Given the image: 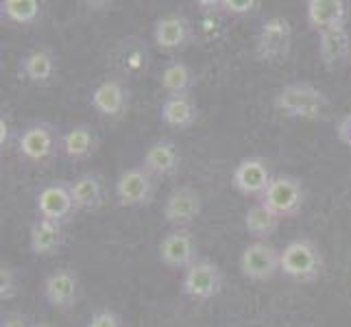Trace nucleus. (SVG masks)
<instances>
[{
  "label": "nucleus",
  "instance_id": "1",
  "mask_svg": "<svg viewBox=\"0 0 351 327\" xmlns=\"http://www.w3.org/2000/svg\"><path fill=\"white\" fill-rule=\"evenodd\" d=\"M273 105L277 112L288 118L317 120L328 109V96L310 83H290L277 92Z\"/></svg>",
  "mask_w": 351,
  "mask_h": 327
},
{
  "label": "nucleus",
  "instance_id": "2",
  "mask_svg": "<svg viewBox=\"0 0 351 327\" xmlns=\"http://www.w3.org/2000/svg\"><path fill=\"white\" fill-rule=\"evenodd\" d=\"M321 271H323V256L314 240L299 238L288 242L282 249L280 273H284L290 280L314 282L321 275Z\"/></svg>",
  "mask_w": 351,
  "mask_h": 327
},
{
  "label": "nucleus",
  "instance_id": "3",
  "mask_svg": "<svg viewBox=\"0 0 351 327\" xmlns=\"http://www.w3.org/2000/svg\"><path fill=\"white\" fill-rule=\"evenodd\" d=\"M293 48V27L284 16L269 18L258 33L256 53L266 64H282Z\"/></svg>",
  "mask_w": 351,
  "mask_h": 327
},
{
  "label": "nucleus",
  "instance_id": "4",
  "mask_svg": "<svg viewBox=\"0 0 351 327\" xmlns=\"http://www.w3.org/2000/svg\"><path fill=\"white\" fill-rule=\"evenodd\" d=\"M62 149V138L48 123H33L24 127L18 136V153L31 164H42Z\"/></svg>",
  "mask_w": 351,
  "mask_h": 327
},
{
  "label": "nucleus",
  "instance_id": "5",
  "mask_svg": "<svg viewBox=\"0 0 351 327\" xmlns=\"http://www.w3.org/2000/svg\"><path fill=\"white\" fill-rule=\"evenodd\" d=\"M282 251L275 249L271 242L258 240L242 251L240 256V273L251 282H269L280 273Z\"/></svg>",
  "mask_w": 351,
  "mask_h": 327
},
{
  "label": "nucleus",
  "instance_id": "6",
  "mask_svg": "<svg viewBox=\"0 0 351 327\" xmlns=\"http://www.w3.org/2000/svg\"><path fill=\"white\" fill-rule=\"evenodd\" d=\"M304 184L297 177L280 175L273 179L271 188L266 190V195L260 201L280 218H293L304 208Z\"/></svg>",
  "mask_w": 351,
  "mask_h": 327
},
{
  "label": "nucleus",
  "instance_id": "7",
  "mask_svg": "<svg viewBox=\"0 0 351 327\" xmlns=\"http://www.w3.org/2000/svg\"><path fill=\"white\" fill-rule=\"evenodd\" d=\"M225 277L219 264L210 260H199L184 273L181 280V290L184 295L197 299V301H210L223 290Z\"/></svg>",
  "mask_w": 351,
  "mask_h": 327
},
{
  "label": "nucleus",
  "instance_id": "8",
  "mask_svg": "<svg viewBox=\"0 0 351 327\" xmlns=\"http://www.w3.org/2000/svg\"><path fill=\"white\" fill-rule=\"evenodd\" d=\"M199 245L190 229H173L160 242V260L168 269L188 271L192 264L199 262Z\"/></svg>",
  "mask_w": 351,
  "mask_h": 327
},
{
  "label": "nucleus",
  "instance_id": "9",
  "mask_svg": "<svg viewBox=\"0 0 351 327\" xmlns=\"http://www.w3.org/2000/svg\"><path fill=\"white\" fill-rule=\"evenodd\" d=\"M155 195L153 175L144 168H129L116 181V199L123 208H142L149 205Z\"/></svg>",
  "mask_w": 351,
  "mask_h": 327
},
{
  "label": "nucleus",
  "instance_id": "10",
  "mask_svg": "<svg viewBox=\"0 0 351 327\" xmlns=\"http://www.w3.org/2000/svg\"><path fill=\"white\" fill-rule=\"evenodd\" d=\"M203 210V199L199 190L190 186L175 188L164 203V218L175 229H186L190 223H195Z\"/></svg>",
  "mask_w": 351,
  "mask_h": 327
},
{
  "label": "nucleus",
  "instance_id": "11",
  "mask_svg": "<svg viewBox=\"0 0 351 327\" xmlns=\"http://www.w3.org/2000/svg\"><path fill=\"white\" fill-rule=\"evenodd\" d=\"M273 179L275 177L271 175V168L264 160H260V157H247V160H242L234 168L232 184L242 195L262 199L266 195V190L271 188Z\"/></svg>",
  "mask_w": 351,
  "mask_h": 327
},
{
  "label": "nucleus",
  "instance_id": "12",
  "mask_svg": "<svg viewBox=\"0 0 351 327\" xmlns=\"http://www.w3.org/2000/svg\"><path fill=\"white\" fill-rule=\"evenodd\" d=\"M35 208H38L40 218L62 223L64 218H68L77 210L75 201H72L70 184H66V181H51V184H46L38 192V197H35Z\"/></svg>",
  "mask_w": 351,
  "mask_h": 327
},
{
  "label": "nucleus",
  "instance_id": "13",
  "mask_svg": "<svg viewBox=\"0 0 351 327\" xmlns=\"http://www.w3.org/2000/svg\"><path fill=\"white\" fill-rule=\"evenodd\" d=\"M112 64L127 77H140L149 70L151 53L149 46L140 38H125L120 40L112 51Z\"/></svg>",
  "mask_w": 351,
  "mask_h": 327
},
{
  "label": "nucleus",
  "instance_id": "14",
  "mask_svg": "<svg viewBox=\"0 0 351 327\" xmlns=\"http://www.w3.org/2000/svg\"><path fill=\"white\" fill-rule=\"evenodd\" d=\"M44 299L57 310H68L79 299V275L72 269H57L44 280Z\"/></svg>",
  "mask_w": 351,
  "mask_h": 327
},
{
  "label": "nucleus",
  "instance_id": "15",
  "mask_svg": "<svg viewBox=\"0 0 351 327\" xmlns=\"http://www.w3.org/2000/svg\"><path fill=\"white\" fill-rule=\"evenodd\" d=\"M192 38V24L186 16L181 14H168L160 18L153 27V42L157 48L166 53H173L184 48Z\"/></svg>",
  "mask_w": 351,
  "mask_h": 327
},
{
  "label": "nucleus",
  "instance_id": "16",
  "mask_svg": "<svg viewBox=\"0 0 351 327\" xmlns=\"http://www.w3.org/2000/svg\"><path fill=\"white\" fill-rule=\"evenodd\" d=\"M129 105V92L123 81L105 79L92 92V107L105 118H118L125 114Z\"/></svg>",
  "mask_w": 351,
  "mask_h": 327
},
{
  "label": "nucleus",
  "instance_id": "17",
  "mask_svg": "<svg viewBox=\"0 0 351 327\" xmlns=\"http://www.w3.org/2000/svg\"><path fill=\"white\" fill-rule=\"evenodd\" d=\"M181 166V153L173 140H155L149 144L147 153H144L142 168L149 171L155 177H168L175 175Z\"/></svg>",
  "mask_w": 351,
  "mask_h": 327
},
{
  "label": "nucleus",
  "instance_id": "18",
  "mask_svg": "<svg viewBox=\"0 0 351 327\" xmlns=\"http://www.w3.org/2000/svg\"><path fill=\"white\" fill-rule=\"evenodd\" d=\"M306 16L310 29L319 33L341 29L347 22V5L343 0H308Z\"/></svg>",
  "mask_w": 351,
  "mask_h": 327
},
{
  "label": "nucleus",
  "instance_id": "19",
  "mask_svg": "<svg viewBox=\"0 0 351 327\" xmlns=\"http://www.w3.org/2000/svg\"><path fill=\"white\" fill-rule=\"evenodd\" d=\"M64 225L57 221H48V218H40L31 225L29 232V247L35 256H53L64 247Z\"/></svg>",
  "mask_w": 351,
  "mask_h": 327
},
{
  "label": "nucleus",
  "instance_id": "20",
  "mask_svg": "<svg viewBox=\"0 0 351 327\" xmlns=\"http://www.w3.org/2000/svg\"><path fill=\"white\" fill-rule=\"evenodd\" d=\"M162 120L173 129H188L197 123L199 118V107L190 94H181V96H168L162 103L160 109Z\"/></svg>",
  "mask_w": 351,
  "mask_h": 327
},
{
  "label": "nucleus",
  "instance_id": "21",
  "mask_svg": "<svg viewBox=\"0 0 351 327\" xmlns=\"http://www.w3.org/2000/svg\"><path fill=\"white\" fill-rule=\"evenodd\" d=\"M349 53H351V35L345 27L319 33V55L321 62L328 68L343 64L349 57Z\"/></svg>",
  "mask_w": 351,
  "mask_h": 327
},
{
  "label": "nucleus",
  "instance_id": "22",
  "mask_svg": "<svg viewBox=\"0 0 351 327\" xmlns=\"http://www.w3.org/2000/svg\"><path fill=\"white\" fill-rule=\"evenodd\" d=\"M96 149V136L90 125H75L62 136V151L68 160H88Z\"/></svg>",
  "mask_w": 351,
  "mask_h": 327
},
{
  "label": "nucleus",
  "instance_id": "23",
  "mask_svg": "<svg viewBox=\"0 0 351 327\" xmlns=\"http://www.w3.org/2000/svg\"><path fill=\"white\" fill-rule=\"evenodd\" d=\"M282 218L277 216L273 210H269L266 205L260 201L256 205H251L245 214V227L251 236H256L260 240H266L269 236H273L277 229H280Z\"/></svg>",
  "mask_w": 351,
  "mask_h": 327
},
{
  "label": "nucleus",
  "instance_id": "24",
  "mask_svg": "<svg viewBox=\"0 0 351 327\" xmlns=\"http://www.w3.org/2000/svg\"><path fill=\"white\" fill-rule=\"evenodd\" d=\"M197 83V77L192 68L184 62L168 64L160 75V86L168 92V96H181L190 94L192 86Z\"/></svg>",
  "mask_w": 351,
  "mask_h": 327
},
{
  "label": "nucleus",
  "instance_id": "25",
  "mask_svg": "<svg viewBox=\"0 0 351 327\" xmlns=\"http://www.w3.org/2000/svg\"><path fill=\"white\" fill-rule=\"evenodd\" d=\"M77 210H96L103 201V186L94 175H81L70 184Z\"/></svg>",
  "mask_w": 351,
  "mask_h": 327
},
{
  "label": "nucleus",
  "instance_id": "26",
  "mask_svg": "<svg viewBox=\"0 0 351 327\" xmlns=\"http://www.w3.org/2000/svg\"><path fill=\"white\" fill-rule=\"evenodd\" d=\"M22 75L31 83H48L55 77V57L48 51H33L22 57Z\"/></svg>",
  "mask_w": 351,
  "mask_h": 327
},
{
  "label": "nucleus",
  "instance_id": "27",
  "mask_svg": "<svg viewBox=\"0 0 351 327\" xmlns=\"http://www.w3.org/2000/svg\"><path fill=\"white\" fill-rule=\"evenodd\" d=\"M3 16L14 24H33L40 16L38 0H3Z\"/></svg>",
  "mask_w": 351,
  "mask_h": 327
},
{
  "label": "nucleus",
  "instance_id": "28",
  "mask_svg": "<svg viewBox=\"0 0 351 327\" xmlns=\"http://www.w3.org/2000/svg\"><path fill=\"white\" fill-rule=\"evenodd\" d=\"M262 7L260 0H223V11L232 16H251Z\"/></svg>",
  "mask_w": 351,
  "mask_h": 327
},
{
  "label": "nucleus",
  "instance_id": "29",
  "mask_svg": "<svg viewBox=\"0 0 351 327\" xmlns=\"http://www.w3.org/2000/svg\"><path fill=\"white\" fill-rule=\"evenodd\" d=\"M18 295V282H16V273L11 266H5L0 269V299L3 301H11Z\"/></svg>",
  "mask_w": 351,
  "mask_h": 327
},
{
  "label": "nucleus",
  "instance_id": "30",
  "mask_svg": "<svg viewBox=\"0 0 351 327\" xmlns=\"http://www.w3.org/2000/svg\"><path fill=\"white\" fill-rule=\"evenodd\" d=\"M199 33L205 42H214L221 38L223 33V22L219 20V16H212V14H205L201 24H199Z\"/></svg>",
  "mask_w": 351,
  "mask_h": 327
},
{
  "label": "nucleus",
  "instance_id": "31",
  "mask_svg": "<svg viewBox=\"0 0 351 327\" xmlns=\"http://www.w3.org/2000/svg\"><path fill=\"white\" fill-rule=\"evenodd\" d=\"M86 327H127L123 317L116 314L114 310H99L96 314H92Z\"/></svg>",
  "mask_w": 351,
  "mask_h": 327
},
{
  "label": "nucleus",
  "instance_id": "32",
  "mask_svg": "<svg viewBox=\"0 0 351 327\" xmlns=\"http://www.w3.org/2000/svg\"><path fill=\"white\" fill-rule=\"evenodd\" d=\"M35 323L29 321L27 314L22 312H7L3 321H0V327H33Z\"/></svg>",
  "mask_w": 351,
  "mask_h": 327
},
{
  "label": "nucleus",
  "instance_id": "33",
  "mask_svg": "<svg viewBox=\"0 0 351 327\" xmlns=\"http://www.w3.org/2000/svg\"><path fill=\"white\" fill-rule=\"evenodd\" d=\"M336 138L338 142H343L345 147H351V114H345L336 123Z\"/></svg>",
  "mask_w": 351,
  "mask_h": 327
},
{
  "label": "nucleus",
  "instance_id": "34",
  "mask_svg": "<svg viewBox=\"0 0 351 327\" xmlns=\"http://www.w3.org/2000/svg\"><path fill=\"white\" fill-rule=\"evenodd\" d=\"M9 138H11V125H9L7 116H3V118H0V147L7 149L9 147Z\"/></svg>",
  "mask_w": 351,
  "mask_h": 327
},
{
  "label": "nucleus",
  "instance_id": "35",
  "mask_svg": "<svg viewBox=\"0 0 351 327\" xmlns=\"http://www.w3.org/2000/svg\"><path fill=\"white\" fill-rule=\"evenodd\" d=\"M33 327H53V325H48V323H35Z\"/></svg>",
  "mask_w": 351,
  "mask_h": 327
}]
</instances>
